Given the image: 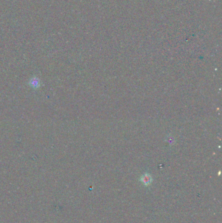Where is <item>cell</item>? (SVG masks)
I'll return each instance as SVG.
<instances>
[{
  "label": "cell",
  "instance_id": "obj_1",
  "mask_svg": "<svg viewBox=\"0 0 222 223\" xmlns=\"http://www.w3.org/2000/svg\"><path fill=\"white\" fill-rule=\"evenodd\" d=\"M140 180H141V181L144 184V185H148L152 182V178L149 174H145L142 175V177L141 178Z\"/></svg>",
  "mask_w": 222,
  "mask_h": 223
}]
</instances>
